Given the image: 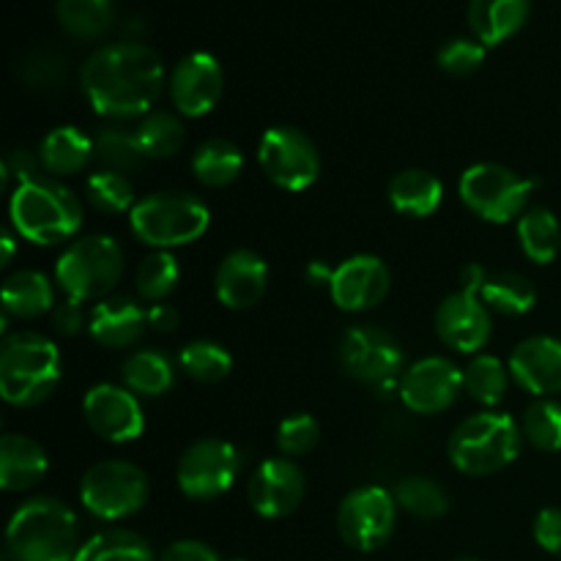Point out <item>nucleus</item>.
<instances>
[{
    "label": "nucleus",
    "instance_id": "nucleus-1",
    "mask_svg": "<svg viewBox=\"0 0 561 561\" xmlns=\"http://www.w3.org/2000/svg\"><path fill=\"white\" fill-rule=\"evenodd\" d=\"M80 85L91 107L110 121L146 118L164 91V64L140 42H115L82 64Z\"/></svg>",
    "mask_w": 561,
    "mask_h": 561
},
{
    "label": "nucleus",
    "instance_id": "nucleus-2",
    "mask_svg": "<svg viewBox=\"0 0 561 561\" xmlns=\"http://www.w3.org/2000/svg\"><path fill=\"white\" fill-rule=\"evenodd\" d=\"M80 546L77 515L53 496H36L16 507L5 531L11 561H75Z\"/></svg>",
    "mask_w": 561,
    "mask_h": 561
},
{
    "label": "nucleus",
    "instance_id": "nucleus-3",
    "mask_svg": "<svg viewBox=\"0 0 561 561\" xmlns=\"http://www.w3.org/2000/svg\"><path fill=\"white\" fill-rule=\"evenodd\" d=\"M11 230L38 247H55L75 239L82 228V203L69 186L49 175L25 181L9 203Z\"/></svg>",
    "mask_w": 561,
    "mask_h": 561
},
{
    "label": "nucleus",
    "instance_id": "nucleus-4",
    "mask_svg": "<svg viewBox=\"0 0 561 561\" xmlns=\"http://www.w3.org/2000/svg\"><path fill=\"white\" fill-rule=\"evenodd\" d=\"M60 381V351L38 332H14L0 348V394L16 409L44 403Z\"/></svg>",
    "mask_w": 561,
    "mask_h": 561
},
{
    "label": "nucleus",
    "instance_id": "nucleus-5",
    "mask_svg": "<svg viewBox=\"0 0 561 561\" xmlns=\"http://www.w3.org/2000/svg\"><path fill=\"white\" fill-rule=\"evenodd\" d=\"M524 444V431L504 411H480L460 422L447 444L449 463L469 477L499 474L515 463Z\"/></svg>",
    "mask_w": 561,
    "mask_h": 561
},
{
    "label": "nucleus",
    "instance_id": "nucleus-6",
    "mask_svg": "<svg viewBox=\"0 0 561 561\" xmlns=\"http://www.w3.org/2000/svg\"><path fill=\"white\" fill-rule=\"evenodd\" d=\"M211 225L206 203L190 192H153L129 211V228L153 250H175L201 239Z\"/></svg>",
    "mask_w": 561,
    "mask_h": 561
},
{
    "label": "nucleus",
    "instance_id": "nucleus-7",
    "mask_svg": "<svg viewBox=\"0 0 561 561\" xmlns=\"http://www.w3.org/2000/svg\"><path fill=\"white\" fill-rule=\"evenodd\" d=\"M126 268L124 250L113 236L93 233L75 239L55 261V283L77 301H102L113 296Z\"/></svg>",
    "mask_w": 561,
    "mask_h": 561
},
{
    "label": "nucleus",
    "instance_id": "nucleus-8",
    "mask_svg": "<svg viewBox=\"0 0 561 561\" xmlns=\"http://www.w3.org/2000/svg\"><path fill=\"white\" fill-rule=\"evenodd\" d=\"M535 181L496 162H477L460 175V201L474 217L493 225H507L526 214Z\"/></svg>",
    "mask_w": 561,
    "mask_h": 561
},
{
    "label": "nucleus",
    "instance_id": "nucleus-9",
    "mask_svg": "<svg viewBox=\"0 0 561 561\" xmlns=\"http://www.w3.org/2000/svg\"><path fill=\"white\" fill-rule=\"evenodd\" d=\"M148 493V474L129 460H102L91 466L80 482L82 507L99 520H124L140 513Z\"/></svg>",
    "mask_w": 561,
    "mask_h": 561
},
{
    "label": "nucleus",
    "instance_id": "nucleus-10",
    "mask_svg": "<svg viewBox=\"0 0 561 561\" xmlns=\"http://www.w3.org/2000/svg\"><path fill=\"white\" fill-rule=\"evenodd\" d=\"M398 526V502L387 488L365 485L340 502L337 531L354 551L373 553L387 546Z\"/></svg>",
    "mask_w": 561,
    "mask_h": 561
},
{
    "label": "nucleus",
    "instance_id": "nucleus-11",
    "mask_svg": "<svg viewBox=\"0 0 561 561\" xmlns=\"http://www.w3.org/2000/svg\"><path fill=\"white\" fill-rule=\"evenodd\" d=\"M337 362L354 381L367 387H392L403 370V348L387 329L359 323L340 337Z\"/></svg>",
    "mask_w": 561,
    "mask_h": 561
},
{
    "label": "nucleus",
    "instance_id": "nucleus-12",
    "mask_svg": "<svg viewBox=\"0 0 561 561\" xmlns=\"http://www.w3.org/2000/svg\"><path fill=\"white\" fill-rule=\"evenodd\" d=\"M257 162L272 184L288 192L310 190L321 173V153L316 142L296 126H272L261 137Z\"/></svg>",
    "mask_w": 561,
    "mask_h": 561
},
{
    "label": "nucleus",
    "instance_id": "nucleus-13",
    "mask_svg": "<svg viewBox=\"0 0 561 561\" xmlns=\"http://www.w3.org/2000/svg\"><path fill=\"white\" fill-rule=\"evenodd\" d=\"M241 469V455L222 438H201L181 455L179 480L181 493L192 502H211L233 488Z\"/></svg>",
    "mask_w": 561,
    "mask_h": 561
},
{
    "label": "nucleus",
    "instance_id": "nucleus-14",
    "mask_svg": "<svg viewBox=\"0 0 561 561\" xmlns=\"http://www.w3.org/2000/svg\"><path fill=\"white\" fill-rule=\"evenodd\" d=\"M88 427L110 444H129L146 431V416L137 394L115 383H96L82 398Z\"/></svg>",
    "mask_w": 561,
    "mask_h": 561
},
{
    "label": "nucleus",
    "instance_id": "nucleus-15",
    "mask_svg": "<svg viewBox=\"0 0 561 561\" xmlns=\"http://www.w3.org/2000/svg\"><path fill=\"white\" fill-rule=\"evenodd\" d=\"M400 400L414 414H442L463 392V370L444 356H427L400 378Z\"/></svg>",
    "mask_w": 561,
    "mask_h": 561
},
{
    "label": "nucleus",
    "instance_id": "nucleus-16",
    "mask_svg": "<svg viewBox=\"0 0 561 561\" xmlns=\"http://www.w3.org/2000/svg\"><path fill=\"white\" fill-rule=\"evenodd\" d=\"M170 99L175 110L186 118H203L211 113L222 99L225 75L219 60L211 53H190L175 64L168 80Z\"/></svg>",
    "mask_w": 561,
    "mask_h": 561
},
{
    "label": "nucleus",
    "instance_id": "nucleus-17",
    "mask_svg": "<svg viewBox=\"0 0 561 561\" xmlns=\"http://www.w3.org/2000/svg\"><path fill=\"white\" fill-rule=\"evenodd\" d=\"M392 288L389 266L376 255H354L340 263L329 283L332 301L343 312H367L381 305Z\"/></svg>",
    "mask_w": 561,
    "mask_h": 561
},
{
    "label": "nucleus",
    "instance_id": "nucleus-18",
    "mask_svg": "<svg viewBox=\"0 0 561 561\" xmlns=\"http://www.w3.org/2000/svg\"><path fill=\"white\" fill-rule=\"evenodd\" d=\"M491 332V310L480 296L455 290L438 305L436 334L447 348L458 351V354H477L488 345Z\"/></svg>",
    "mask_w": 561,
    "mask_h": 561
},
{
    "label": "nucleus",
    "instance_id": "nucleus-19",
    "mask_svg": "<svg viewBox=\"0 0 561 561\" xmlns=\"http://www.w3.org/2000/svg\"><path fill=\"white\" fill-rule=\"evenodd\" d=\"M305 471L290 458H272L263 460L255 469L247 496H250L252 510L261 518L277 520L299 507L301 499H305Z\"/></svg>",
    "mask_w": 561,
    "mask_h": 561
},
{
    "label": "nucleus",
    "instance_id": "nucleus-20",
    "mask_svg": "<svg viewBox=\"0 0 561 561\" xmlns=\"http://www.w3.org/2000/svg\"><path fill=\"white\" fill-rule=\"evenodd\" d=\"M507 367L520 389L537 398H551L561 392V340L546 334L524 340L513 348Z\"/></svg>",
    "mask_w": 561,
    "mask_h": 561
},
{
    "label": "nucleus",
    "instance_id": "nucleus-21",
    "mask_svg": "<svg viewBox=\"0 0 561 561\" xmlns=\"http://www.w3.org/2000/svg\"><path fill=\"white\" fill-rule=\"evenodd\" d=\"M268 288V266L257 252L233 250L219 263L214 294L228 310H250Z\"/></svg>",
    "mask_w": 561,
    "mask_h": 561
},
{
    "label": "nucleus",
    "instance_id": "nucleus-22",
    "mask_svg": "<svg viewBox=\"0 0 561 561\" xmlns=\"http://www.w3.org/2000/svg\"><path fill=\"white\" fill-rule=\"evenodd\" d=\"M148 329V310L131 296L113 294L96 301L88 316V332L104 348H126L137 343Z\"/></svg>",
    "mask_w": 561,
    "mask_h": 561
},
{
    "label": "nucleus",
    "instance_id": "nucleus-23",
    "mask_svg": "<svg viewBox=\"0 0 561 561\" xmlns=\"http://www.w3.org/2000/svg\"><path fill=\"white\" fill-rule=\"evenodd\" d=\"M49 469L47 453L38 442L22 433H5L0 442V488L22 493L36 488Z\"/></svg>",
    "mask_w": 561,
    "mask_h": 561
},
{
    "label": "nucleus",
    "instance_id": "nucleus-24",
    "mask_svg": "<svg viewBox=\"0 0 561 561\" xmlns=\"http://www.w3.org/2000/svg\"><path fill=\"white\" fill-rule=\"evenodd\" d=\"M529 11L531 0H471L469 25L477 42L485 47H499L526 25Z\"/></svg>",
    "mask_w": 561,
    "mask_h": 561
},
{
    "label": "nucleus",
    "instance_id": "nucleus-25",
    "mask_svg": "<svg viewBox=\"0 0 561 561\" xmlns=\"http://www.w3.org/2000/svg\"><path fill=\"white\" fill-rule=\"evenodd\" d=\"M389 203L394 211L405 214V217L425 219L438 211L444 201V184L433 173L420 168L400 170L392 181H389Z\"/></svg>",
    "mask_w": 561,
    "mask_h": 561
},
{
    "label": "nucleus",
    "instance_id": "nucleus-26",
    "mask_svg": "<svg viewBox=\"0 0 561 561\" xmlns=\"http://www.w3.org/2000/svg\"><path fill=\"white\" fill-rule=\"evenodd\" d=\"M93 157H96L93 137H88L77 126H55L38 146V159L49 175L82 173Z\"/></svg>",
    "mask_w": 561,
    "mask_h": 561
},
{
    "label": "nucleus",
    "instance_id": "nucleus-27",
    "mask_svg": "<svg viewBox=\"0 0 561 561\" xmlns=\"http://www.w3.org/2000/svg\"><path fill=\"white\" fill-rule=\"evenodd\" d=\"M55 307V290L47 274L22 268L5 277L3 283V312L16 321H33Z\"/></svg>",
    "mask_w": 561,
    "mask_h": 561
},
{
    "label": "nucleus",
    "instance_id": "nucleus-28",
    "mask_svg": "<svg viewBox=\"0 0 561 561\" xmlns=\"http://www.w3.org/2000/svg\"><path fill=\"white\" fill-rule=\"evenodd\" d=\"M241 170H244V153L239 151L236 142L222 140V137L201 142L197 151L192 153V173L208 190L233 184Z\"/></svg>",
    "mask_w": 561,
    "mask_h": 561
},
{
    "label": "nucleus",
    "instance_id": "nucleus-29",
    "mask_svg": "<svg viewBox=\"0 0 561 561\" xmlns=\"http://www.w3.org/2000/svg\"><path fill=\"white\" fill-rule=\"evenodd\" d=\"M124 387L142 398H159L170 392L175 383V367L168 354L153 348H142L124 362Z\"/></svg>",
    "mask_w": 561,
    "mask_h": 561
},
{
    "label": "nucleus",
    "instance_id": "nucleus-30",
    "mask_svg": "<svg viewBox=\"0 0 561 561\" xmlns=\"http://www.w3.org/2000/svg\"><path fill=\"white\" fill-rule=\"evenodd\" d=\"M55 16L71 38L93 42L113 25V0H55Z\"/></svg>",
    "mask_w": 561,
    "mask_h": 561
},
{
    "label": "nucleus",
    "instance_id": "nucleus-31",
    "mask_svg": "<svg viewBox=\"0 0 561 561\" xmlns=\"http://www.w3.org/2000/svg\"><path fill=\"white\" fill-rule=\"evenodd\" d=\"M480 299L485 301L488 310L507 318H520L537 305V290L529 277L518 272H496L488 277Z\"/></svg>",
    "mask_w": 561,
    "mask_h": 561
},
{
    "label": "nucleus",
    "instance_id": "nucleus-32",
    "mask_svg": "<svg viewBox=\"0 0 561 561\" xmlns=\"http://www.w3.org/2000/svg\"><path fill=\"white\" fill-rule=\"evenodd\" d=\"M518 241L529 261L540 263V266L557 261L561 250V225L557 214L548 208H529L518 219Z\"/></svg>",
    "mask_w": 561,
    "mask_h": 561
},
{
    "label": "nucleus",
    "instance_id": "nucleus-33",
    "mask_svg": "<svg viewBox=\"0 0 561 561\" xmlns=\"http://www.w3.org/2000/svg\"><path fill=\"white\" fill-rule=\"evenodd\" d=\"M93 151H96V159L104 164V170H115V173L126 175L146 164V153L137 140V131L121 124L102 126L93 137Z\"/></svg>",
    "mask_w": 561,
    "mask_h": 561
},
{
    "label": "nucleus",
    "instance_id": "nucleus-34",
    "mask_svg": "<svg viewBox=\"0 0 561 561\" xmlns=\"http://www.w3.org/2000/svg\"><path fill=\"white\" fill-rule=\"evenodd\" d=\"M75 561H153V551L129 529H107L85 540Z\"/></svg>",
    "mask_w": 561,
    "mask_h": 561
},
{
    "label": "nucleus",
    "instance_id": "nucleus-35",
    "mask_svg": "<svg viewBox=\"0 0 561 561\" xmlns=\"http://www.w3.org/2000/svg\"><path fill=\"white\" fill-rule=\"evenodd\" d=\"M510 389V367L504 365L499 356L480 354L469 362V367L463 370V392H469L471 400L477 403L493 405L502 403L507 398Z\"/></svg>",
    "mask_w": 561,
    "mask_h": 561
},
{
    "label": "nucleus",
    "instance_id": "nucleus-36",
    "mask_svg": "<svg viewBox=\"0 0 561 561\" xmlns=\"http://www.w3.org/2000/svg\"><path fill=\"white\" fill-rule=\"evenodd\" d=\"M181 268L179 261L168 250H153L151 255L142 257L135 268V288L142 301L162 305L175 288H179Z\"/></svg>",
    "mask_w": 561,
    "mask_h": 561
},
{
    "label": "nucleus",
    "instance_id": "nucleus-37",
    "mask_svg": "<svg viewBox=\"0 0 561 561\" xmlns=\"http://www.w3.org/2000/svg\"><path fill=\"white\" fill-rule=\"evenodd\" d=\"M179 367L192 381L219 383L233 370V356L228 354L225 345L214 343V340H195V343L181 348Z\"/></svg>",
    "mask_w": 561,
    "mask_h": 561
},
{
    "label": "nucleus",
    "instance_id": "nucleus-38",
    "mask_svg": "<svg viewBox=\"0 0 561 561\" xmlns=\"http://www.w3.org/2000/svg\"><path fill=\"white\" fill-rule=\"evenodd\" d=\"M394 502L420 520H436L449 513V496L431 477H403L394 488Z\"/></svg>",
    "mask_w": 561,
    "mask_h": 561
},
{
    "label": "nucleus",
    "instance_id": "nucleus-39",
    "mask_svg": "<svg viewBox=\"0 0 561 561\" xmlns=\"http://www.w3.org/2000/svg\"><path fill=\"white\" fill-rule=\"evenodd\" d=\"M137 140H140L146 159H168L181 151L186 129L179 115L164 113V110H151L137 126Z\"/></svg>",
    "mask_w": 561,
    "mask_h": 561
},
{
    "label": "nucleus",
    "instance_id": "nucleus-40",
    "mask_svg": "<svg viewBox=\"0 0 561 561\" xmlns=\"http://www.w3.org/2000/svg\"><path fill=\"white\" fill-rule=\"evenodd\" d=\"M85 197L102 214L131 211L137 203L129 175L115 173V170H99V173H93L85 181Z\"/></svg>",
    "mask_w": 561,
    "mask_h": 561
},
{
    "label": "nucleus",
    "instance_id": "nucleus-41",
    "mask_svg": "<svg viewBox=\"0 0 561 561\" xmlns=\"http://www.w3.org/2000/svg\"><path fill=\"white\" fill-rule=\"evenodd\" d=\"M524 438L540 453H559L561 449V403L551 398H540L526 409Z\"/></svg>",
    "mask_w": 561,
    "mask_h": 561
},
{
    "label": "nucleus",
    "instance_id": "nucleus-42",
    "mask_svg": "<svg viewBox=\"0 0 561 561\" xmlns=\"http://www.w3.org/2000/svg\"><path fill=\"white\" fill-rule=\"evenodd\" d=\"M318 438H321V427L312 414H294L279 422L277 427V449L283 453V458H301V455L312 453Z\"/></svg>",
    "mask_w": 561,
    "mask_h": 561
},
{
    "label": "nucleus",
    "instance_id": "nucleus-43",
    "mask_svg": "<svg viewBox=\"0 0 561 561\" xmlns=\"http://www.w3.org/2000/svg\"><path fill=\"white\" fill-rule=\"evenodd\" d=\"M438 66L453 77H469L485 64V44L477 38H449L436 55Z\"/></svg>",
    "mask_w": 561,
    "mask_h": 561
},
{
    "label": "nucleus",
    "instance_id": "nucleus-44",
    "mask_svg": "<svg viewBox=\"0 0 561 561\" xmlns=\"http://www.w3.org/2000/svg\"><path fill=\"white\" fill-rule=\"evenodd\" d=\"M66 75V66L60 55L49 53V49H36V53L25 55L20 64V77L31 88H55Z\"/></svg>",
    "mask_w": 561,
    "mask_h": 561
},
{
    "label": "nucleus",
    "instance_id": "nucleus-45",
    "mask_svg": "<svg viewBox=\"0 0 561 561\" xmlns=\"http://www.w3.org/2000/svg\"><path fill=\"white\" fill-rule=\"evenodd\" d=\"M535 540L542 551L561 557V507H546L535 518Z\"/></svg>",
    "mask_w": 561,
    "mask_h": 561
},
{
    "label": "nucleus",
    "instance_id": "nucleus-46",
    "mask_svg": "<svg viewBox=\"0 0 561 561\" xmlns=\"http://www.w3.org/2000/svg\"><path fill=\"white\" fill-rule=\"evenodd\" d=\"M82 327H85V307H82V301L66 296L64 301L53 307L55 332L64 334V337H75V334L82 332Z\"/></svg>",
    "mask_w": 561,
    "mask_h": 561
},
{
    "label": "nucleus",
    "instance_id": "nucleus-47",
    "mask_svg": "<svg viewBox=\"0 0 561 561\" xmlns=\"http://www.w3.org/2000/svg\"><path fill=\"white\" fill-rule=\"evenodd\" d=\"M38 168H42V159L33 157L27 148H11V151L3 157L5 181L16 179V186L25 184V181L38 179Z\"/></svg>",
    "mask_w": 561,
    "mask_h": 561
},
{
    "label": "nucleus",
    "instance_id": "nucleus-48",
    "mask_svg": "<svg viewBox=\"0 0 561 561\" xmlns=\"http://www.w3.org/2000/svg\"><path fill=\"white\" fill-rule=\"evenodd\" d=\"M159 561H219V553L201 540H179L164 548Z\"/></svg>",
    "mask_w": 561,
    "mask_h": 561
},
{
    "label": "nucleus",
    "instance_id": "nucleus-49",
    "mask_svg": "<svg viewBox=\"0 0 561 561\" xmlns=\"http://www.w3.org/2000/svg\"><path fill=\"white\" fill-rule=\"evenodd\" d=\"M179 323H181L179 310H175L173 305H168V301H162V305H151V310H148V329H153V332L170 334L179 329Z\"/></svg>",
    "mask_w": 561,
    "mask_h": 561
},
{
    "label": "nucleus",
    "instance_id": "nucleus-50",
    "mask_svg": "<svg viewBox=\"0 0 561 561\" xmlns=\"http://www.w3.org/2000/svg\"><path fill=\"white\" fill-rule=\"evenodd\" d=\"M488 277H491V274L485 272V266H480V263H466V266L460 268V290L480 296Z\"/></svg>",
    "mask_w": 561,
    "mask_h": 561
},
{
    "label": "nucleus",
    "instance_id": "nucleus-51",
    "mask_svg": "<svg viewBox=\"0 0 561 561\" xmlns=\"http://www.w3.org/2000/svg\"><path fill=\"white\" fill-rule=\"evenodd\" d=\"M332 274H334V268L332 266H327V263L323 261H312L310 266H307V279H310L312 285H323V283H332Z\"/></svg>",
    "mask_w": 561,
    "mask_h": 561
},
{
    "label": "nucleus",
    "instance_id": "nucleus-52",
    "mask_svg": "<svg viewBox=\"0 0 561 561\" xmlns=\"http://www.w3.org/2000/svg\"><path fill=\"white\" fill-rule=\"evenodd\" d=\"M3 257H0V266H9L11 261H14V250H16V244H14V233H11V230H5L3 233Z\"/></svg>",
    "mask_w": 561,
    "mask_h": 561
},
{
    "label": "nucleus",
    "instance_id": "nucleus-53",
    "mask_svg": "<svg viewBox=\"0 0 561 561\" xmlns=\"http://www.w3.org/2000/svg\"><path fill=\"white\" fill-rule=\"evenodd\" d=\"M455 561H482V559H477V557H458Z\"/></svg>",
    "mask_w": 561,
    "mask_h": 561
}]
</instances>
